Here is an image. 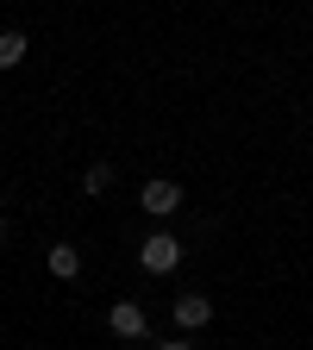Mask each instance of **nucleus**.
I'll list each match as a JSON object with an SVG mask.
<instances>
[{
  "instance_id": "nucleus-1",
  "label": "nucleus",
  "mask_w": 313,
  "mask_h": 350,
  "mask_svg": "<svg viewBox=\"0 0 313 350\" xmlns=\"http://www.w3.org/2000/svg\"><path fill=\"white\" fill-rule=\"evenodd\" d=\"M138 262H145V269H151V275H169V269H175V262H182V244H175L169 232H151V238L138 244Z\"/></svg>"
},
{
  "instance_id": "nucleus-2",
  "label": "nucleus",
  "mask_w": 313,
  "mask_h": 350,
  "mask_svg": "<svg viewBox=\"0 0 313 350\" xmlns=\"http://www.w3.org/2000/svg\"><path fill=\"white\" fill-rule=\"evenodd\" d=\"M107 325H113V338H145V332H151V319H145L138 300H113V306H107Z\"/></svg>"
},
{
  "instance_id": "nucleus-3",
  "label": "nucleus",
  "mask_w": 313,
  "mask_h": 350,
  "mask_svg": "<svg viewBox=\"0 0 313 350\" xmlns=\"http://www.w3.org/2000/svg\"><path fill=\"white\" fill-rule=\"evenodd\" d=\"M138 206H145L151 219H169L175 206H182V182H145V194H138Z\"/></svg>"
},
{
  "instance_id": "nucleus-4",
  "label": "nucleus",
  "mask_w": 313,
  "mask_h": 350,
  "mask_svg": "<svg viewBox=\"0 0 313 350\" xmlns=\"http://www.w3.org/2000/svg\"><path fill=\"white\" fill-rule=\"evenodd\" d=\"M213 319V300L207 294H182V300H175V325H182V332H201Z\"/></svg>"
},
{
  "instance_id": "nucleus-5",
  "label": "nucleus",
  "mask_w": 313,
  "mask_h": 350,
  "mask_svg": "<svg viewBox=\"0 0 313 350\" xmlns=\"http://www.w3.org/2000/svg\"><path fill=\"white\" fill-rule=\"evenodd\" d=\"M44 262H51L57 282H75V275H82V250H75V244H51V256H44Z\"/></svg>"
},
{
  "instance_id": "nucleus-6",
  "label": "nucleus",
  "mask_w": 313,
  "mask_h": 350,
  "mask_svg": "<svg viewBox=\"0 0 313 350\" xmlns=\"http://www.w3.org/2000/svg\"><path fill=\"white\" fill-rule=\"evenodd\" d=\"M25 51H32L25 31H0V69H19V63H25Z\"/></svg>"
},
{
  "instance_id": "nucleus-7",
  "label": "nucleus",
  "mask_w": 313,
  "mask_h": 350,
  "mask_svg": "<svg viewBox=\"0 0 313 350\" xmlns=\"http://www.w3.org/2000/svg\"><path fill=\"white\" fill-rule=\"evenodd\" d=\"M82 188H88V194H107V188H113V163H88Z\"/></svg>"
},
{
  "instance_id": "nucleus-8",
  "label": "nucleus",
  "mask_w": 313,
  "mask_h": 350,
  "mask_svg": "<svg viewBox=\"0 0 313 350\" xmlns=\"http://www.w3.org/2000/svg\"><path fill=\"white\" fill-rule=\"evenodd\" d=\"M157 350H195V344H188V338H169V344H157Z\"/></svg>"
},
{
  "instance_id": "nucleus-9",
  "label": "nucleus",
  "mask_w": 313,
  "mask_h": 350,
  "mask_svg": "<svg viewBox=\"0 0 313 350\" xmlns=\"http://www.w3.org/2000/svg\"><path fill=\"white\" fill-rule=\"evenodd\" d=\"M0 238H7V213H0Z\"/></svg>"
}]
</instances>
